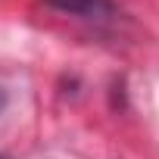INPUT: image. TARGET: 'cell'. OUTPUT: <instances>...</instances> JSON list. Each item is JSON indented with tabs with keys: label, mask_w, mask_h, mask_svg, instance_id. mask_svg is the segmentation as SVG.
<instances>
[{
	"label": "cell",
	"mask_w": 159,
	"mask_h": 159,
	"mask_svg": "<svg viewBox=\"0 0 159 159\" xmlns=\"http://www.w3.org/2000/svg\"><path fill=\"white\" fill-rule=\"evenodd\" d=\"M44 3L69 16H81V19H106L116 10L112 0H44Z\"/></svg>",
	"instance_id": "cell-1"
},
{
	"label": "cell",
	"mask_w": 159,
	"mask_h": 159,
	"mask_svg": "<svg viewBox=\"0 0 159 159\" xmlns=\"http://www.w3.org/2000/svg\"><path fill=\"white\" fill-rule=\"evenodd\" d=\"M3 103H7V94H3V91H0V109H3Z\"/></svg>",
	"instance_id": "cell-2"
}]
</instances>
